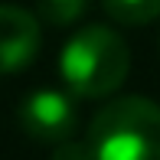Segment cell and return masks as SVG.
Returning <instances> with one entry per match:
<instances>
[{"mask_svg":"<svg viewBox=\"0 0 160 160\" xmlns=\"http://www.w3.org/2000/svg\"><path fill=\"white\" fill-rule=\"evenodd\" d=\"M92 0H36V13L46 26H72L78 17H85Z\"/></svg>","mask_w":160,"mask_h":160,"instance_id":"6","label":"cell"},{"mask_svg":"<svg viewBox=\"0 0 160 160\" xmlns=\"http://www.w3.org/2000/svg\"><path fill=\"white\" fill-rule=\"evenodd\" d=\"M42 46L39 20L23 7L0 3V75L26 69Z\"/></svg>","mask_w":160,"mask_h":160,"instance_id":"4","label":"cell"},{"mask_svg":"<svg viewBox=\"0 0 160 160\" xmlns=\"http://www.w3.org/2000/svg\"><path fill=\"white\" fill-rule=\"evenodd\" d=\"M52 160H95V154H92L88 137H85V141H75V137H69V141L52 144Z\"/></svg>","mask_w":160,"mask_h":160,"instance_id":"7","label":"cell"},{"mask_svg":"<svg viewBox=\"0 0 160 160\" xmlns=\"http://www.w3.org/2000/svg\"><path fill=\"white\" fill-rule=\"evenodd\" d=\"M101 7L121 26H147L160 17V0H101Z\"/></svg>","mask_w":160,"mask_h":160,"instance_id":"5","label":"cell"},{"mask_svg":"<svg viewBox=\"0 0 160 160\" xmlns=\"http://www.w3.org/2000/svg\"><path fill=\"white\" fill-rule=\"evenodd\" d=\"M62 82L78 98H105L124 85L131 72L128 42L114 30L92 23L65 42L59 56Z\"/></svg>","mask_w":160,"mask_h":160,"instance_id":"2","label":"cell"},{"mask_svg":"<svg viewBox=\"0 0 160 160\" xmlns=\"http://www.w3.org/2000/svg\"><path fill=\"white\" fill-rule=\"evenodd\" d=\"M20 128L26 131V137L39 144H59L75 137L78 131V108L65 92L56 88H39L33 95L20 101Z\"/></svg>","mask_w":160,"mask_h":160,"instance_id":"3","label":"cell"},{"mask_svg":"<svg viewBox=\"0 0 160 160\" xmlns=\"http://www.w3.org/2000/svg\"><path fill=\"white\" fill-rule=\"evenodd\" d=\"M95 160H160V105L124 95L98 108L88 124Z\"/></svg>","mask_w":160,"mask_h":160,"instance_id":"1","label":"cell"}]
</instances>
